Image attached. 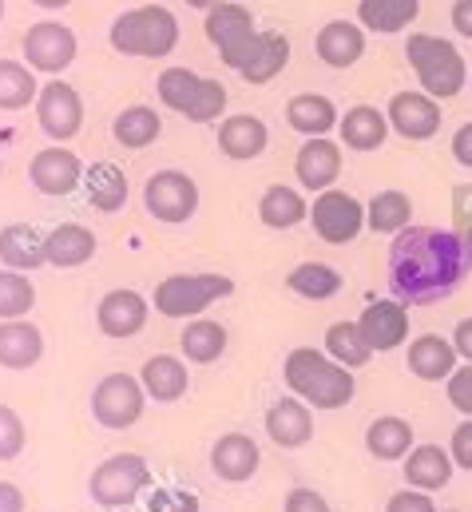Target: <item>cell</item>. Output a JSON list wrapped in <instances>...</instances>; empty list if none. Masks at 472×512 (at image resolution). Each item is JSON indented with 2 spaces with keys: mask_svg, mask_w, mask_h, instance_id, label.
Returning <instances> with one entry per match:
<instances>
[{
  "mask_svg": "<svg viewBox=\"0 0 472 512\" xmlns=\"http://www.w3.org/2000/svg\"><path fill=\"white\" fill-rule=\"evenodd\" d=\"M28 179H32V187L40 191V195H72L80 183H84V163H80V155L76 151H68V147H44V151H36L32 155V167H28Z\"/></svg>",
  "mask_w": 472,
  "mask_h": 512,
  "instance_id": "5bb4252c",
  "label": "cell"
},
{
  "mask_svg": "<svg viewBox=\"0 0 472 512\" xmlns=\"http://www.w3.org/2000/svg\"><path fill=\"white\" fill-rule=\"evenodd\" d=\"M84 191H88V203L104 215H112L127 203V179L116 163H92L84 171Z\"/></svg>",
  "mask_w": 472,
  "mask_h": 512,
  "instance_id": "e575fe53",
  "label": "cell"
},
{
  "mask_svg": "<svg viewBox=\"0 0 472 512\" xmlns=\"http://www.w3.org/2000/svg\"><path fill=\"white\" fill-rule=\"evenodd\" d=\"M310 223H314V235L330 247H346L354 243L357 235L365 231V207L357 203L354 195L346 191H322L310 207Z\"/></svg>",
  "mask_w": 472,
  "mask_h": 512,
  "instance_id": "ba28073f",
  "label": "cell"
},
{
  "mask_svg": "<svg viewBox=\"0 0 472 512\" xmlns=\"http://www.w3.org/2000/svg\"><path fill=\"white\" fill-rule=\"evenodd\" d=\"M453 32L472 40V0H457L453 4Z\"/></svg>",
  "mask_w": 472,
  "mask_h": 512,
  "instance_id": "db71d44e",
  "label": "cell"
},
{
  "mask_svg": "<svg viewBox=\"0 0 472 512\" xmlns=\"http://www.w3.org/2000/svg\"><path fill=\"white\" fill-rule=\"evenodd\" d=\"M36 120H40V131L56 143H68L72 135H80V124H84V100L72 84L64 80H48L36 96Z\"/></svg>",
  "mask_w": 472,
  "mask_h": 512,
  "instance_id": "8fae6325",
  "label": "cell"
},
{
  "mask_svg": "<svg viewBox=\"0 0 472 512\" xmlns=\"http://www.w3.org/2000/svg\"><path fill=\"white\" fill-rule=\"evenodd\" d=\"M0 171H4V167H0Z\"/></svg>",
  "mask_w": 472,
  "mask_h": 512,
  "instance_id": "6125c7cd",
  "label": "cell"
},
{
  "mask_svg": "<svg viewBox=\"0 0 472 512\" xmlns=\"http://www.w3.org/2000/svg\"><path fill=\"white\" fill-rule=\"evenodd\" d=\"M286 286L306 302H326V298H334L342 290V274L334 266H326V262H302V266H294L286 274Z\"/></svg>",
  "mask_w": 472,
  "mask_h": 512,
  "instance_id": "f35d334b",
  "label": "cell"
},
{
  "mask_svg": "<svg viewBox=\"0 0 472 512\" xmlns=\"http://www.w3.org/2000/svg\"><path fill=\"white\" fill-rule=\"evenodd\" d=\"M199 493H191V489H155L151 497H147V505L143 512H199Z\"/></svg>",
  "mask_w": 472,
  "mask_h": 512,
  "instance_id": "ee69618b",
  "label": "cell"
},
{
  "mask_svg": "<svg viewBox=\"0 0 472 512\" xmlns=\"http://www.w3.org/2000/svg\"><path fill=\"white\" fill-rule=\"evenodd\" d=\"M294 171H298V183L306 191H330L334 179L342 175V147L326 135H314L298 147V159H294Z\"/></svg>",
  "mask_w": 472,
  "mask_h": 512,
  "instance_id": "2e32d148",
  "label": "cell"
},
{
  "mask_svg": "<svg viewBox=\"0 0 472 512\" xmlns=\"http://www.w3.org/2000/svg\"><path fill=\"white\" fill-rule=\"evenodd\" d=\"M0 262L8 266V270H36V266H44L48 258H44V235L36 231V227H28V223H12V227H4L0 231Z\"/></svg>",
  "mask_w": 472,
  "mask_h": 512,
  "instance_id": "f546056e",
  "label": "cell"
},
{
  "mask_svg": "<svg viewBox=\"0 0 472 512\" xmlns=\"http://www.w3.org/2000/svg\"><path fill=\"white\" fill-rule=\"evenodd\" d=\"M112 48L119 56H135V60H163L175 52L179 44V20L171 8L163 4H143V8H127L112 20L108 32Z\"/></svg>",
  "mask_w": 472,
  "mask_h": 512,
  "instance_id": "3957f363",
  "label": "cell"
},
{
  "mask_svg": "<svg viewBox=\"0 0 472 512\" xmlns=\"http://www.w3.org/2000/svg\"><path fill=\"white\" fill-rule=\"evenodd\" d=\"M36 8H48V12H56V8H68L72 0H32Z\"/></svg>",
  "mask_w": 472,
  "mask_h": 512,
  "instance_id": "9f6ffc18",
  "label": "cell"
},
{
  "mask_svg": "<svg viewBox=\"0 0 472 512\" xmlns=\"http://www.w3.org/2000/svg\"><path fill=\"white\" fill-rule=\"evenodd\" d=\"M96 255V235L80 223H60L44 235V258L48 266H60V270H76L84 262H92Z\"/></svg>",
  "mask_w": 472,
  "mask_h": 512,
  "instance_id": "603a6c76",
  "label": "cell"
},
{
  "mask_svg": "<svg viewBox=\"0 0 472 512\" xmlns=\"http://www.w3.org/2000/svg\"><path fill=\"white\" fill-rule=\"evenodd\" d=\"M96 326L108 338H135L147 326V298L139 290H112L96 306Z\"/></svg>",
  "mask_w": 472,
  "mask_h": 512,
  "instance_id": "e0dca14e",
  "label": "cell"
},
{
  "mask_svg": "<svg viewBox=\"0 0 472 512\" xmlns=\"http://www.w3.org/2000/svg\"><path fill=\"white\" fill-rule=\"evenodd\" d=\"M155 92H159V100H163L171 112H179V116L191 120V112H195V104H199V92H203V76L191 72V68H163Z\"/></svg>",
  "mask_w": 472,
  "mask_h": 512,
  "instance_id": "8d00e7d4",
  "label": "cell"
},
{
  "mask_svg": "<svg viewBox=\"0 0 472 512\" xmlns=\"http://www.w3.org/2000/svg\"><path fill=\"white\" fill-rule=\"evenodd\" d=\"M108 512H123V509H108Z\"/></svg>",
  "mask_w": 472,
  "mask_h": 512,
  "instance_id": "94428289",
  "label": "cell"
},
{
  "mask_svg": "<svg viewBox=\"0 0 472 512\" xmlns=\"http://www.w3.org/2000/svg\"><path fill=\"white\" fill-rule=\"evenodd\" d=\"M385 120H389V131H397L401 139L425 143V139H433L441 131V104L433 96H425V92H397L389 100Z\"/></svg>",
  "mask_w": 472,
  "mask_h": 512,
  "instance_id": "4fadbf2b",
  "label": "cell"
},
{
  "mask_svg": "<svg viewBox=\"0 0 472 512\" xmlns=\"http://www.w3.org/2000/svg\"><path fill=\"white\" fill-rule=\"evenodd\" d=\"M461 239H465V255H469V262H472V227L465 231V235H461Z\"/></svg>",
  "mask_w": 472,
  "mask_h": 512,
  "instance_id": "680465c9",
  "label": "cell"
},
{
  "mask_svg": "<svg viewBox=\"0 0 472 512\" xmlns=\"http://www.w3.org/2000/svg\"><path fill=\"white\" fill-rule=\"evenodd\" d=\"M306 215H310L306 199H302L294 187H286V183L266 187V195H262V203H258V219H262L266 227H274V231H290V227H298Z\"/></svg>",
  "mask_w": 472,
  "mask_h": 512,
  "instance_id": "836d02e7",
  "label": "cell"
},
{
  "mask_svg": "<svg viewBox=\"0 0 472 512\" xmlns=\"http://www.w3.org/2000/svg\"><path fill=\"white\" fill-rule=\"evenodd\" d=\"M286 124L298 135L314 139V135H326V131L338 128V108H334V100H326L318 92H302L286 104Z\"/></svg>",
  "mask_w": 472,
  "mask_h": 512,
  "instance_id": "f1b7e54d",
  "label": "cell"
},
{
  "mask_svg": "<svg viewBox=\"0 0 472 512\" xmlns=\"http://www.w3.org/2000/svg\"><path fill=\"white\" fill-rule=\"evenodd\" d=\"M143 207L151 219L179 227L199 211V187L187 171H155L143 183Z\"/></svg>",
  "mask_w": 472,
  "mask_h": 512,
  "instance_id": "52a82bcc",
  "label": "cell"
},
{
  "mask_svg": "<svg viewBox=\"0 0 472 512\" xmlns=\"http://www.w3.org/2000/svg\"><path fill=\"white\" fill-rule=\"evenodd\" d=\"M453 159L472 171V124H461V131L453 135Z\"/></svg>",
  "mask_w": 472,
  "mask_h": 512,
  "instance_id": "816d5d0a",
  "label": "cell"
},
{
  "mask_svg": "<svg viewBox=\"0 0 472 512\" xmlns=\"http://www.w3.org/2000/svg\"><path fill=\"white\" fill-rule=\"evenodd\" d=\"M40 96L36 76L28 64L16 60H0V112H20Z\"/></svg>",
  "mask_w": 472,
  "mask_h": 512,
  "instance_id": "60d3db41",
  "label": "cell"
},
{
  "mask_svg": "<svg viewBox=\"0 0 472 512\" xmlns=\"http://www.w3.org/2000/svg\"><path fill=\"white\" fill-rule=\"evenodd\" d=\"M405 56L425 88V96L433 100H453L465 84H469V68H465V56L457 52L453 40H441V36H409L405 44Z\"/></svg>",
  "mask_w": 472,
  "mask_h": 512,
  "instance_id": "277c9868",
  "label": "cell"
},
{
  "mask_svg": "<svg viewBox=\"0 0 472 512\" xmlns=\"http://www.w3.org/2000/svg\"><path fill=\"white\" fill-rule=\"evenodd\" d=\"M187 4H191V8H207V12H211V8H215V4H223V0H187Z\"/></svg>",
  "mask_w": 472,
  "mask_h": 512,
  "instance_id": "6f0895ef",
  "label": "cell"
},
{
  "mask_svg": "<svg viewBox=\"0 0 472 512\" xmlns=\"http://www.w3.org/2000/svg\"><path fill=\"white\" fill-rule=\"evenodd\" d=\"M282 374H286V385L294 389V397H302L314 409H342L357 393L354 370L338 366L326 350H310V346L290 350Z\"/></svg>",
  "mask_w": 472,
  "mask_h": 512,
  "instance_id": "7a4b0ae2",
  "label": "cell"
},
{
  "mask_svg": "<svg viewBox=\"0 0 472 512\" xmlns=\"http://www.w3.org/2000/svg\"><path fill=\"white\" fill-rule=\"evenodd\" d=\"M314 52L330 68H354L357 60L365 56V28L354 24V20H330L314 36Z\"/></svg>",
  "mask_w": 472,
  "mask_h": 512,
  "instance_id": "7402d4cb",
  "label": "cell"
},
{
  "mask_svg": "<svg viewBox=\"0 0 472 512\" xmlns=\"http://www.w3.org/2000/svg\"><path fill=\"white\" fill-rule=\"evenodd\" d=\"M282 512H330V505H326V497L314 493V489H294V493L286 497Z\"/></svg>",
  "mask_w": 472,
  "mask_h": 512,
  "instance_id": "681fc988",
  "label": "cell"
},
{
  "mask_svg": "<svg viewBox=\"0 0 472 512\" xmlns=\"http://www.w3.org/2000/svg\"><path fill=\"white\" fill-rule=\"evenodd\" d=\"M449 457H453V465H461V469H469V473H472V417H469V421H461V425L453 429Z\"/></svg>",
  "mask_w": 472,
  "mask_h": 512,
  "instance_id": "c3c4849f",
  "label": "cell"
},
{
  "mask_svg": "<svg viewBox=\"0 0 472 512\" xmlns=\"http://www.w3.org/2000/svg\"><path fill=\"white\" fill-rule=\"evenodd\" d=\"M385 512H437V505H433L429 493H421V489H405V493H393V497H389Z\"/></svg>",
  "mask_w": 472,
  "mask_h": 512,
  "instance_id": "7dc6e473",
  "label": "cell"
},
{
  "mask_svg": "<svg viewBox=\"0 0 472 512\" xmlns=\"http://www.w3.org/2000/svg\"><path fill=\"white\" fill-rule=\"evenodd\" d=\"M465 239L457 231L405 227L389 247V290L405 306H429L449 298L469 274Z\"/></svg>",
  "mask_w": 472,
  "mask_h": 512,
  "instance_id": "6da1fadb",
  "label": "cell"
},
{
  "mask_svg": "<svg viewBox=\"0 0 472 512\" xmlns=\"http://www.w3.org/2000/svg\"><path fill=\"white\" fill-rule=\"evenodd\" d=\"M357 326H361V334H365V342H369L373 354L397 350L409 338V306L397 302V298H377V302H369L361 310Z\"/></svg>",
  "mask_w": 472,
  "mask_h": 512,
  "instance_id": "9a60e30c",
  "label": "cell"
},
{
  "mask_svg": "<svg viewBox=\"0 0 472 512\" xmlns=\"http://www.w3.org/2000/svg\"><path fill=\"white\" fill-rule=\"evenodd\" d=\"M179 342H183L187 362L211 366V362H219L227 354V326L223 322H211V318H199V322H187V330H183Z\"/></svg>",
  "mask_w": 472,
  "mask_h": 512,
  "instance_id": "d590c367",
  "label": "cell"
},
{
  "mask_svg": "<svg viewBox=\"0 0 472 512\" xmlns=\"http://www.w3.org/2000/svg\"><path fill=\"white\" fill-rule=\"evenodd\" d=\"M258 465H262V453H258L254 437H246V433H223L215 441V449H211V469L227 485L250 481L258 473Z\"/></svg>",
  "mask_w": 472,
  "mask_h": 512,
  "instance_id": "ac0fdd59",
  "label": "cell"
},
{
  "mask_svg": "<svg viewBox=\"0 0 472 512\" xmlns=\"http://www.w3.org/2000/svg\"><path fill=\"white\" fill-rule=\"evenodd\" d=\"M326 354L338 366H346V370H361L373 358V350H369V342H365V334H361L357 322H334L326 330Z\"/></svg>",
  "mask_w": 472,
  "mask_h": 512,
  "instance_id": "ab89813d",
  "label": "cell"
},
{
  "mask_svg": "<svg viewBox=\"0 0 472 512\" xmlns=\"http://www.w3.org/2000/svg\"><path fill=\"white\" fill-rule=\"evenodd\" d=\"M24 449V421L12 405H0V461H16Z\"/></svg>",
  "mask_w": 472,
  "mask_h": 512,
  "instance_id": "7bdbcfd3",
  "label": "cell"
},
{
  "mask_svg": "<svg viewBox=\"0 0 472 512\" xmlns=\"http://www.w3.org/2000/svg\"><path fill=\"white\" fill-rule=\"evenodd\" d=\"M445 393H449V405H453L457 413L472 417V366L469 362L453 370V378H449V385H445Z\"/></svg>",
  "mask_w": 472,
  "mask_h": 512,
  "instance_id": "bcb514c9",
  "label": "cell"
},
{
  "mask_svg": "<svg viewBox=\"0 0 472 512\" xmlns=\"http://www.w3.org/2000/svg\"><path fill=\"white\" fill-rule=\"evenodd\" d=\"M44 354V334L32 322H0V366L4 370H32Z\"/></svg>",
  "mask_w": 472,
  "mask_h": 512,
  "instance_id": "d4e9b609",
  "label": "cell"
},
{
  "mask_svg": "<svg viewBox=\"0 0 472 512\" xmlns=\"http://www.w3.org/2000/svg\"><path fill=\"white\" fill-rule=\"evenodd\" d=\"M147 485H151L147 461L139 453H116L92 473L88 493H92V501L100 509H127L147 493Z\"/></svg>",
  "mask_w": 472,
  "mask_h": 512,
  "instance_id": "8992f818",
  "label": "cell"
},
{
  "mask_svg": "<svg viewBox=\"0 0 472 512\" xmlns=\"http://www.w3.org/2000/svg\"><path fill=\"white\" fill-rule=\"evenodd\" d=\"M0 512H24V497L16 485H4L0 481Z\"/></svg>",
  "mask_w": 472,
  "mask_h": 512,
  "instance_id": "11a10c76",
  "label": "cell"
},
{
  "mask_svg": "<svg viewBox=\"0 0 472 512\" xmlns=\"http://www.w3.org/2000/svg\"><path fill=\"white\" fill-rule=\"evenodd\" d=\"M453 469L457 465H453L449 449H441V445H417L405 457V481H409V489H421V493L445 489L453 481Z\"/></svg>",
  "mask_w": 472,
  "mask_h": 512,
  "instance_id": "cb8c5ba5",
  "label": "cell"
},
{
  "mask_svg": "<svg viewBox=\"0 0 472 512\" xmlns=\"http://www.w3.org/2000/svg\"><path fill=\"white\" fill-rule=\"evenodd\" d=\"M159 116H155V108H147V104H131V108H123L116 120H112V135H116L119 147H131V151H139V147H151L155 139H159Z\"/></svg>",
  "mask_w": 472,
  "mask_h": 512,
  "instance_id": "74e56055",
  "label": "cell"
},
{
  "mask_svg": "<svg viewBox=\"0 0 472 512\" xmlns=\"http://www.w3.org/2000/svg\"><path fill=\"white\" fill-rule=\"evenodd\" d=\"M223 112H227V88H223L219 80H207V76H203V92H199V104H195L191 120H195V124H211V120H219Z\"/></svg>",
  "mask_w": 472,
  "mask_h": 512,
  "instance_id": "f6af8a7d",
  "label": "cell"
},
{
  "mask_svg": "<svg viewBox=\"0 0 472 512\" xmlns=\"http://www.w3.org/2000/svg\"><path fill=\"white\" fill-rule=\"evenodd\" d=\"M231 294H235V278L227 274H171L155 286V310L163 318H195L211 302Z\"/></svg>",
  "mask_w": 472,
  "mask_h": 512,
  "instance_id": "5b68a950",
  "label": "cell"
},
{
  "mask_svg": "<svg viewBox=\"0 0 472 512\" xmlns=\"http://www.w3.org/2000/svg\"><path fill=\"white\" fill-rule=\"evenodd\" d=\"M286 64H290V40L282 32H254L227 60V68H235L246 84H270Z\"/></svg>",
  "mask_w": 472,
  "mask_h": 512,
  "instance_id": "7c38bea8",
  "label": "cell"
},
{
  "mask_svg": "<svg viewBox=\"0 0 472 512\" xmlns=\"http://www.w3.org/2000/svg\"><path fill=\"white\" fill-rule=\"evenodd\" d=\"M203 32H207V40L219 48V56H223V64H227L258 28H254V16H250L242 4H227V0H223V4H215V8L207 12Z\"/></svg>",
  "mask_w": 472,
  "mask_h": 512,
  "instance_id": "ffe728a7",
  "label": "cell"
},
{
  "mask_svg": "<svg viewBox=\"0 0 472 512\" xmlns=\"http://www.w3.org/2000/svg\"><path fill=\"white\" fill-rule=\"evenodd\" d=\"M36 306V290L32 282L20 274V270H0V318L12 322V318H24L28 310Z\"/></svg>",
  "mask_w": 472,
  "mask_h": 512,
  "instance_id": "b9f144b4",
  "label": "cell"
},
{
  "mask_svg": "<svg viewBox=\"0 0 472 512\" xmlns=\"http://www.w3.org/2000/svg\"><path fill=\"white\" fill-rule=\"evenodd\" d=\"M365 449L377 461H405L413 449V425L405 417H377L365 429Z\"/></svg>",
  "mask_w": 472,
  "mask_h": 512,
  "instance_id": "1f68e13d",
  "label": "cell"
},
{
  "mask_svg": "<svg viewBox=\"0 0 472 512\" xmlns=\"http://www.w3.org/2000/svg\"><path fill=\"white\" fill-rule=\"evenodd\" d=\"M219 151L227 159H258L266 151V124L258 116H227L219 124Z\"/></svg>",
  "mask_w": 472,
  "mask_h": 512,
  "instance_id": "83f0119b",
  "label": "cell"
},
{
  "mask_svg": "<svg viewBox=\"0 0 472 512\" xmlns=\"http://www.w3.org/2000/svg\"><path fill=\"white\" fill-rule=\"evenodd\" d=\"M266 433L282 449H302L314 437V417L302 397H282L266 409Z\"/></svg>",
  "mask_w": 472,
  "mask_h": 512,
  "instance_id": "44dd1931",
  "label": "cell"
},
{
  "mask_svg": "<svg viewBox=\"0 0 472 512\" xmlns=\"http://www.w3.org/2000/svg\"><path fill=\"white\" fill-rule=\"evenodd\" d=\"M0 20H4V0H0Z\"/></svg>",
  "mask_w": 472,
  "mask_h": 512,
  "instance_id": "91938a15",
  "label": "cell"
},
{
  "mask_svg": "<svg viewBox=\"0 0 472 512\" xmlns=\"http://www.w3.org/2000/svg\"><path fill=\"white\" fill-rule=\"evenodd\" d=\"M24 60H28V68H36V72H44V76H60L72 60H76V32L68 28V24H60V20H40V24H32L28 32H24Z\"/></svg>",
  "mask_w": 472,
  "mask_h": 512,
  "instance_id": "30bf717a",
  "label": "cell"
},
{
  "mask_svg": "<svg viewBox=\"0 0 472 512\" xmlns=\"http://www.w3.org/2000/svg\"><path fill=\"white\" fill-rule=\"evenodd\" d=\"M139 382H143V393L151 397V401H163V405H171V401H179L183 393H187V366L179 362V358H171V354H155V358H147L143 362V370H139Z\"/></svg>",
  "mask_w": 472,
  "mask_h": 512,
  "instance_id": "484cf974",
  "label": "cell"
},
{
  "mask_svg": "<svg viewBox=\"0 0 472 512\" xmlns=\"http://www.w3.org/2000/svg\"><path fill=\"white\" fill-rule=\"evenodd\" d=\"M365 227L373 235H401L405 227H413V203L405 191H381L369 199L365 207Z\"/></svg>",
  "mask_w": 472,
  "mask_h": 512,
  "instance_id": "d6a6232c",
  "label": "cell"
},
{
  "mask_svg": "<svg viewBox=\"0 0 472 512\" xmlns=\"http://www.w3.org/2000/svg\"><path fill=\"white\" fill-rule=\"evenodd\" d=\"M143 382L131 374H108L104 382L92 389V417L104 429H131L143 417Z\"/></svg>",
  "mask_w": 472,
  "mask_h": 512,
  "instance_id": "9c48e42d",
  "label": "cell"
},
{
  "mask_svg": "<svg viewBox=\"0 0 472 512\" xmlns=\"http://www.w3.org/2000/svg\"><path fill=\"white\" fill-rule=\"evenodd\" d=\"M338 128H342V143H346L350 151H377V147L389 139V120H385V112H377V108H369V104L350 108V112L338 120Z\"/></svg>",
  "mask_w": 472,
  "mask_h": 512,
  "instance_id": "4dcf8cb0",
  "label": "cell"
},
{
  "mask_svg": "<svg viewBox=\"0 0 472 512\" xmlns=\"http://www.w3.org/2000/svg\"><path fill=\"white\" fill-rule=\"evenodd\" d=\"M453 350H457V358H465L472 366V318H461V322H457V330H453Z\"/></svg>",
  "mask_w": 472,
  "mask_h": 512,
  "instance_id": "f5cc1de1",
  "label": "cell"
},
{
  "mask_svg": "<svg viewBox=\"0 0 472 512\" xmlns=\"http://www.w3.org/2000/svg\"><path fill=\"white\" fill-rule=\"evenodd\" d=\"M453 219H457L461 231L472 227V187H457L453 191Z\"/></svg>",
  "mask_w": 472,
  "mask_h": 512,
  "instance_id": "f907efd6",
  "label": "cell"
},
{
  "mask_svg": "<svg viewBox=\"0 0 472 512\" xmlns=\"http://www.w3.org/2000/svg\"><path fill=\"white\" fill-rule=\"evenodd\" d=\"M405 362H409V374L421 378V382H449L461 358H457V350H453L449 338H441V334H421V338L409 342Z\"/></svg>",
  "mask_w": 472,
  "mask_h": 512,
  "instance_id": "d6986e66",
  "label": "cell"
},
{
  "mask_svg": "<svg viewBox=\"0 0 472 512\" xmlns=\"http://www.w3.org/2000/svg\"><path fill=\"white\" fill-rule=\"evenodd\" d=\"M417 12H421V0H361L357 24L377 36H397L417 20Z\"/></svg>",
  "mask_w": 472,
  "mask_h": 512,
  "instance_id": "4316f807",
  "label": "cell"
}]
</instances>
